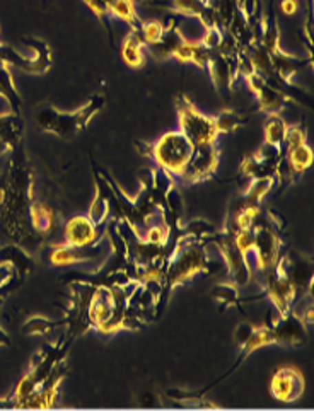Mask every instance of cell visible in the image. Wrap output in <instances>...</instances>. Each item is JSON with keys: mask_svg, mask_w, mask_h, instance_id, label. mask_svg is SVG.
Here are the masks:
<instances>
[{"mask_svg": "<svg viewBox=\"0 0 314 411\" xmlns=\"http://www.w3.org/2000/svg\"><path fill=\"white\" fill-rule=\"evenodd\" d=\"M246 118L241 113L234 112V109H222L217 116H213V123H216L217 134L226 135L233 134L239 127H242Z\"/></svg>", "mask_w": 314, "mask_h": 411, "instance_id": "obj_25", "label": "cell"}, {"mask_svg": "<svg viewBox=\"0 0 314 411\" xmlns=\"http://www.w3.org/2000/svg\"><path fill=\"white\" fill-rule=\"evenodd\" d=\"M164 26H166V24H163L157 19L142 21L140 28H138V34H140L144 45L149 46V45H154L156 41H159V38L163 36L164 33Z\"/></svg>", "mask_w": 314, "mask_h": 411, "instance_id": "obj_28", "label": "cell"}, {"mask_svg": "<svg viewBox=\"0 0 314 411\" xmlns=\"http://www.w3.org/2000/svg\"><path fill=\"white\" fill-rule=\"evenodd\" d=\"M284 157H285V160H287L289 167L294 171L295 176H301V174H304L314 162V152H313V149L308 145V142L302 145H299V147H295V149L284 150Z\"/></svg>", "mask_w": 314, "mask_h": 411, "instance_id": "obj_21", "label": "cell"}, {"mask_svg": "<svg viewBox=\"0 0 314 411\" xmlns=\"http://www.w3.org/2000/svg\"><path fill=\"white\" fill-rule=\"evenodd\" d=\"M210 55H212V50L207 48L205 45H202L200 41H188L187 39V41L176 50L174 59L183 63H195V65L200 67L202 70H207Z\"/></svg>", "mask_w": 314, "mask_h": 411, "instance_id": "obj_20", "label": "cell"}, {"mask_svg": "<svg viewBox=\"0 0 314 411\" xmlns=\"http://www.w3.org/2000/svg\"><path fill=\"white\" fill-rule=\"evenodd\" d=\"M85 6L94 12V16L105 24L109 30V17H112V10H109V6L106 0H84Z\"/></svg>", "mask_w": 314, "mask_h": 411, "instance_id": "obj_32", "label": "cell"}, {"mask_svg": "<svg viewBox=\"0 0 314 411\" xmlns=\"http://www.w3.org/2000/svg\"><path fill=\"white\" fill-rule=\"evenodd\" d=\"M270 59H272L275 75L280 77L284 82H292L294 74H297L302 69H308L313 63L311 59H297V56L287 55L280 48L270 53Z\"/></svg>", "mask_w": 314, "mask_h": 411, "instance_id": "obj_18", "label": "cell"}, {"mask_svg": "<svg viewBox=\"0 0 314 411\" xmlns=\"http://www.w3.org/2000/svg\"><path fill=\"white\" fill-rule=\"evenodd\" d=\"M144 149L145 150H140L142 154L151 157L157 166L163 167L174 178L183 173L193 154V144L180 130L167 131L152 145L145 144Z\"/></svg>", "mask_w": 314, "mask_h": 411, "instance_id": "obj_3", "label": "cell"}, {"mask_svg": "<svg viewBox=\"0 0 314 411\" xmlns=\"http://www.w3.org/2000/svg\"><path fill=\"white\" fill-rule=\"evenodd\" d=\"M219 160L220 150L217 147V142L195 145L193 154H191L187 167L178 178H180L183 185H195L200 183V181L210 180L216 174L217 167H219Z\"/></svg>", "mask_w": 314, "mask_h": 411, "instance_id": "obj_7", "label": "cell"}, {"mask_svg": "<svg viewBox=\"0 0 314 411\" xmlns=\"http://www.w3.org/2000/svg\"><path fill=\"white\" fill-rule=\"evenodd\" d=\"M253 235H255V246L253 253L256 255V263L262 273L273 270L278 260L282 258V239L275 225L269 220V215L263 217L260 212L255 222L251 225Z\"/></svg>", "mask_w": 314, "mask_h": 411, "instance_id": "obj_5", "label": "cell"}, {"mask_svg": "<svg viewBox=\"0 0 314 411\" xmlns=\"http://www.w3.org/2000/svg\"><path fill=\"white\" fill-rule=\"evenodd\" d=\"M145 2L159 7V9L167 10V12L176 14V16L196 17L205 30L207 28L219 26L216 12L210 7L209 0H145Z\"/></svg>", "mask_w": 314, "mask_h": 411, "instance_id": "obj_10", "label": "cell"}, {"mask_svg": "<svg viewBox=\"0 0 314 411\" xmlns=\"http://www.w3.org/2000/svg\"><path fill=\"white\" fill-rule=\"evenodd\" d=\"M277 268L289 278L294 285L295 292L302 294L308 292L313 285V262L308 256H302L299 253L291 251L287 256L278 260Z\"/></svg>", "mask_w": 314, "mask_h": 411, "instance_id": "obj_13", "label": "cell"}, {"mask_svg": "<svg viewBox=\"0 0 314 411\" xmlns=\"http://www.w3.org/2000/svg\"><path fill=\"white\" fill-rule=\"evenodd\" d=\"M205 72H209L213 82V87L226 98L227 92L234 87L239 77V62L238 55H222L217 50H212Z\"/></svg>", "mask_w": 314, "mask_h": 411, "instance_id": "obj_9", "label": "cell"}, {"mask_svg": "<svg viewBox=\"0 0 314 411\" xmlns=\"http://www.w3.org/2000/svg\"><path fill=\"white\" fill-rule=\"evenodd\" d=\"M176 112L180 131L193 144V147L217 142L219 134H217L213 118L200 112L185 94H180L176 98Z\"/></svg>", "mask_w": 314, "mask_h": 411, "instance_id": "obj_4", "label": "cell"}, {"mask_svg": "<svg viewBox=\"0 0 314 411\" xmlns=\"http://www.w3.org/2000/svg\"><path fill=\"white\" fill-rule=\"evenodd\" d=\"M185 41H187V38L181 34L180 28H178V17L171 16L169 23L164 26V33L163 36L159 38V41H156L154 45L145 46V50H147L154 59L166 60L174 56L176 50L180 48Z\"/></svg>", "mask_w": 314, "mask_h": 411, "instance_id": "obj_17", "label": "cell"}, {"mask_svg": "<svg viewBox=\"0 0 314 411\" xmlns=\"http://www.w3.org/2000/svg\"><path fill=\"white\" fill-rule=\"evenodd\" d=\"M224 31L220 26H212V28H207L205 33H203V38H202V45H205L207 48L210 50H217L219 48L220 41H222L224 38Z\"/></svg>", "mask_w": 314, "mask_h": 411, "instance_id": "obj_33", "label": "cell"}, {"mask_svg": "<svg viewBox=\"0 0 314 411\" xmlns=\"http://www.w3.org/2000/svg\"><path fill=\"white\" fill-rule=\"evenodd\" d=\"M273 333V343L284 346L304 345L308 339V324L302 321L301 314L289 310L285 314H278L277 321L270 324Z\"/></svg>", "mask_w": 314, "mask_h": 411, "instance_id": "obj_11", "label": "cell"}, {"mask_svg": "<svg viewBox=\"0 0 314 411\" xmlns=\"http://www.w3.org/2000/svg\"><path fill=\"white\" fill-rule=\"evenodd\" d=\"M289 125L285 123L284 118L280 114H269L265 123V142L266 144H272L275 147H280L284 145L285 131H287Z\"/></svg>", "mask_w": 314, "mask_h": 411, "instance_id": "obj_24", "label": "cell"}, {"mask_svg": "<svg viewBox=\"0 0 314 411\" xmlns=\"http://www.w3.org/2000/svg\"><path fill=\"white\" fill-rule=\"evenodd\" d=\"M203 241L213 242V244L219 248V251L222 253L227 271H229L231 280H233L236 287H244V285H248V282L251 280V270H249L246 255L241 253V249L236 246L234 231L226 227L222 232H213V234H210L209 238L203 239Z\"/></svg>", "mask_w": 314, "mask_h": 411, "instance_id": "obj_6", "label": "cell"}, {"mask_svg": "<svg viewBox=\"0 0 314 411\" xmlns=\"http://www.w3.org/2000/svg\"><path fill=\"white\" fill-rule=\"evenodd\" d=\"M187 239H207L216 232V225L205 219H193L187 224H181Z\"/></svg>", "mask_w": 314, "mask_h": 411, "instance_id": "obj_27", "label": "cell"}, {"mask_svg": "<svg viewBox=\"0 0 314 411\" xmlns=\"http://www.w3.org/2000/svg\"><path fill=\"white\" fill-rule=\"evenodd\" d=\"M30 219L31 224H33V229L38 232V234H52L53 225H55V213L50 207H46L45 203L33 202L30 209Z\"/></svg>", "mask_w": 314, "mask_h": 411, "instance_id": "obj_22", "label": "cell"}, {"mask_svg": "<svg viewBox=\"0 0 314 411\" xmlns=\"http://www.w3.org/2000/svg\"><path fill=\"white\" fill-rule=\"evenodd\" d=\"M262 297L272 300L278 314H285L291 310L292 304H294L295 297H297V292H295L294 285L289 282V278L275 266L273 270L265 271Z\"/></svg>", "mask_w": 314, "mask_h": 411, "instance_id": "obj_8", "label": "cell"}, {"mask_svg": "<svg viewBox=\"0 0 314 411\" xmlns=\"http://www.w3.org/2000/svg\"><path fill=\"white\" fill-rule=\"evenodd\" d=\"M142 238H144L145 241L152 242V244L164 246L167 242V239H169V227H167L166 222L160 225H151V227L145 231V234H142Z\"/></svg>", "mask_w": 314, "mask_h": 411, "instance_id": "obj_31", "label": "cell"}, {"mask_svg": "<svg viewBox=\"0 0 314 411\" xmlns=\"http://www.w3.org/2000/svg\"><path fill=\"white\" fill-rule=\"evenodd\" d=\"M103 255H105V244L101 241L89 246H53L50 253V263L53 266H67V264L99 260Z\"/></svg>", "mask_w": 314, "mask_h": 411, "instance_id": "obj_16", "label": "cell"}, {"mask_svg": "<svg viewBox=\"0 0 314 411\" xmlns=\"http://www.w3.org/2000/svg\"><path fill=\"white\" fill-rule=\"evenodd\" d=\"M59 323L55 321H50L43 316H33L24 323L23 333L26 335H46L53 330Z\"/></svg>", "mask_w": 314, "mask_h": 411, "instance_id": "obj_29", "label": "cell"}, {"mask_svg": "<svg viewBox=\"0 0 314 411\" xmlns=\"http://www.w3.org/2000/svg\"><path fill=\"white\" fill-rule=\"evenodd\" d=\"M255 328L256 326H253V324L248 323V321H242V323H239L238 326H236V330H234L236 345H239V346L244 345V343L249 339V337L253 335Z\"/></svg>", "mask_w": 314, "mask_h": 411, "instance_id": "obj_34", "label": "cell"}, {"mask_svg": "<svg viewBox=\"0 0 314 411\" xmlns=\"http://www.w3.org/2000/svg\"><path fill=\"white\" fill-rule=\"evenodd\" d=\"M0 96H3V98L9 101L10 108H12L14 113H19L21 103L23 101H21L19 92H17L16 85H14L9 67L3 65V63H0Z\"/></svg>", "mask_w": 314, "mask_h": 411, "instance_id": "obj_23", "label": "cell"}, {"mask_svg": "<svg viewBox=\"0 0 314 411\" xmlns=\"http://www.w3.org/2000/svg\"><path fill=\"white\" fill-rule=\"evenodd\" d=\"M280 10L285 16H294L299 10V0H282Z\"/></svg>", "mask_w": 314, "mask_h": 411, "instance_id": "obj_35", "label": "cell"}, {"mask_svg": "<svg viewBox=\"0 0 314 411\" xmlns=\"http://www.w3.org/2000/svg\"><path fill=\"white\" fill-rule=\"evenodd\" d=\"M152 398H154V394H152V392H145V394H142L140 406H145V408H151V406H157V405H159V401H152Z\"/></svg>", "mask_w": 314, "mask_h": 411, "instance_id": "obj_36", "label": "cell"}, {"mask_svg": "<svg viewBox=\"0 0 314 411\" xmlns=\"http://www.w3.org/2000/svg\"><path fill=\"white\" fill-rule=\"evenodd\" d=\"M306 130L301 125H291L287 127V131H285L284 145H282V150H291L299 147V145L306 144Z\"/></svg>", "mask_w": 314, "mask_h": 411, "instance_id": "obj_30", "label": "cell"}, {"mask_svg": "<svg viewBox=\"0 0 314 411\" xmlns=\"http://www.w3.org/2000/svg\"><path fill=\"white\" fill-rule=\"evenodd\" d=\"M244 81L248 82L249 89L253 91V94L256 96V103L258 108L266 114H278L284 109L285 103L289 101L287 96L284 92L277 91L270 84H266L265 78L262 77L256 70H253L251 74H248L244 77Z\"/></svg>", "mask_w": 314, "mask_h": 411, "instance_id": "obj_14", "label": "cell"}, {"mask_svg": "<svg viewBox=\"0 0 314 411\" xmlns=\"http://www.w3.org/2000/svg\"><path fill=\"white\" fill-rule=\"evenodd\" d=\"M212 297L217 302L222 304V309L231 306H241V297H239V287L234 284H219L213 287Z\"/></svg>", "mask_w": 314, "mask_h": 411, "instance_id": "obj_26", "label": "cell"}, {"mask_svg": "<svg viewBox=\"0 0 314 411\" xmlns=\"http://www.w3.org/2000/svg\"><path fill=\"white\" fill-rule=\"evenodd\" d=\"M145 45L138 31H130L121 43V59L130 69H142L145 65Z\"/></svg>", "mask_w": 314, "mask_h": 411, "instance_id": "obj_19", "label": "cell"}, {"mask_svg": "<svg viewBox=\"0 0 314 411\" xmlns=\"http://www.w3.org/2000/svg\"><path fill=\"white\" fill-rule=\"evenodd\" d=\"M304 375L295 367H280L270 382V392L277 401L294 403L304 394Z\"/></svg>", "mask_w": 314, "mask_h": 411, "instance_id": "obj_12", "label": "cell"}, {"mask_svg": "<svg viewBox=\"0 0 314 411\" xmlns=\"http://www.w3.org/2000/svg\"><path fill=\"white\" fill-rule=\"evenodd\" d=\"M105 225H96L89 217H70L63 225V244L69 246H89L101 241Z\"/></svg>", "mask_w": 314, "mask_h": 411, "instance_id": "obj_15", "label": "cell"}, {"mask_svg": "<svg viewBox=\"0 0 314 411\" xmlns=\"http://www.w3.org/2000/svg\"><path fill=\"white\" fill-rule=\"evenodd\" d=\"M207 241L203 239H183L174 249L173 256L166 264V271H164L163 278V288H160L159 299H157L156 313H159L163 304L167 302L169 292L173 291L176 285L187 284L190 282L195 275L205 273L209 271V258H207L205 251Z\"/></svg>", "mask_w": 314, "mask_h": 411, "instance_id": "obj_1", "label": "cell"}, {"mask_svg": "<svg viewBox=\"0 0 314 411\" xmlns=\"http://www.w3.org/2000/svg\"><path fill=\"white\" fill-rule=\"evenodd\" d=\"M105 106V96L98 94L85 103L77 112H60L55 106L45 105L38 109L36 123L46 134H53L60 138H74L89 125L91 118Z\"/></svg>", "mask_w": 314, "mask_h": 411, "instance_id": "obj_2", "label": "cell"}]
</instances>
